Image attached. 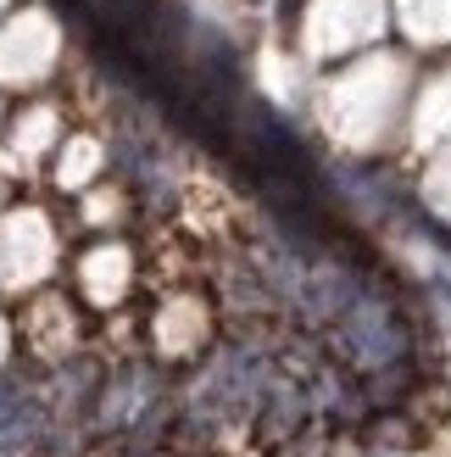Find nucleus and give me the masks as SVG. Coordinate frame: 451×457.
I'll use <instances>...</instances> for the list:
<instances>
[{
  "label": "nucleus",
  "instance_id": "nucleus-1",
  "mask_svg": "<svg viewBox=\"0 0 451 457\" xmlns=\"http://www.w3.org/2000/svg\"><path fill=\"white\" fill-rule=\"evenodd\" d=\"M334 346H340V357L351 362V369H390V362H407L413 357V329H407V318L396 312L390 295H357L351 312L334 318Z\"/></svg>",
  "mask_w": 451,
  "mask_h": 457
}]
</instances>
